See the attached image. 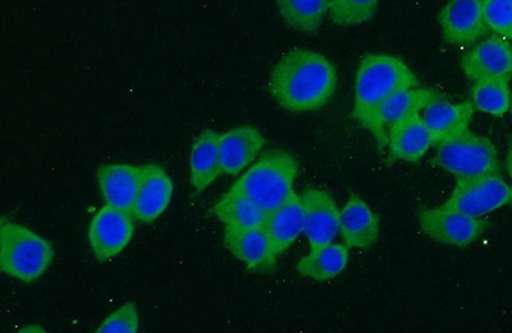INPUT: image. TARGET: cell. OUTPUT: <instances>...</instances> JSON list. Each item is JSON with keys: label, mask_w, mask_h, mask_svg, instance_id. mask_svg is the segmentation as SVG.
Listing matches in <instances>:
<instances>
[{"label": "cell", "mask_w": 512, "mask_h": 333, "mask_svg": "<svg viewBox=\"0 0 512 333\" xmlns=\"http://www.w3.org/2000/svg\"><path fill=\"white\" fill-rule=\"evenodd\" d=\"M335 65L323 54L292 49L283 54L269 76L268 89L283 109L315 112L331 100L337 88Z\"/></svg>", "instance_id": "1"}, {"label": "cell", "mask_w": 512, "mask_h": 333, "mask_svg": "<svg viewBox=\"0 0 512 333\" xmlns=\"http://www.w3.org/2000/svg\"><path fill=\"white\" fill-rule=\"evenodd\" d=\"M418 77L401 59L372 54L360 62L355 82L354 117L373 132L378 108L393 94L418 86Z\"/></svg>", "instance_id": "2"}, {"label": "cell", "mask_w": 512, "mask_h": 333, "mask_svg": "<svg viewBox=\"0 0 512 333\" xmlns=\"http://www.w3.org/2000/svg\"><path fill=\"white\" fill-rule=\"evenodd\" d=\"M297 162L290 153L271 150L264 153L231 187L232 191L271 213L294 196Z\"/></svg>", "instance_id": "3"}, {"label": "cell", "mask_w": 512, "mask_h": 333, "mask_svg": "<svg viewBox=\"0 0 512 333\" xmlns=\"http://www.w3.org/2000/svg\"><path fill=\"white\" fill-rule=\"evenodd\" d=\"M54 248L47 239L18 223L3 221L0 228V268L24 284L38 281L52 266Z\"/></svg>", "instance_id": "4"}, {"label": "cell", "mask_w": 512, "mask_h": 333, "mask_svg": "<svg viewBox=\"0 0 512 333\" xmlns=\"http://www.w3.org/2000/svg\"><path fill=\"white\" fill-rule=\"evenodd\" d=\"M436 163L455 176L456 180L478 179L500 173V159L495 144L469 130L438 144Z\"/></svg>", "instance_id": "5"}, {"label": "cell", "mask_w": 512, "mask_h": 333, "mask_svg": "<svg viewBox=\"0 0 512 333\" xmlns=\"http://www.w3.org/2000/svg\"><path fill=\"white\" fill-rule=\"evenodd\" d=\"M510 185L500 173L478 179L456 180V187L442 208L480 218L510 204Z\"/></svg>", "instance_id": "6"}, {"label": "cell", "mask_w": 512, "mask_h": 333, "mask_svg": "<svg viewBox=\"0 0 512 333\" xmlns=\"http://www.w3.org/2000/svg\"><path fill=\"white\" fill-rule=\"evenodd\" d=\"M135 235L134 216L105 204L89 226L91 252L99 262H109L130 245Z\"/></svg>", "instance_id": "7"}, {"label": "cell", "mask_w": 512, "mask_h": 333, "mask_svg": "<svg viewBox=\"0 0 512 333\" xmlns=\"http://www.w3.org/2000/svg\"><path fill=\"white\" fill-rule=\"evenodd\" d=\"M420 230L429 239L451 246H468L483 234L486 223L480 218L442 207L424 208L418 214Z\"/></svg>", "instance_id": "8"}, {"label": "cell", "mask_w": 512, "mask_h": 333, "mask_svg": "<svg viewBox=\"0 0 512 333\" xmlns=\"http://www.w3.org/2000/svg\"><path fill=\"white\" fill-rule=\"evenodd\" d=\"M447 44L466 47L482 38L488 27L484 21L483 0H450L438 15Z\"/></svg>", "instance_id": "9"}, {"label": "cell", "mask_w": 512, "mask_h": 333, "mask_svg": "<svg viewBox=\"0 0 512 333\" xmlns=\"http://www.w3.org/2000/svg\"><path fill=\"white\" fill-rule=\"evenodd\" d=\"M301 196L305 214V236L310 249L333 243L340 232L341 211L327 191L309 187Z\"/></svg>", "instance_id": "10"}, {"label": "cell", "mask_w": 512, "mask_h": 333, "mask_svg": "<svg viewBox=\"0 0 512 333\" xmlns=\"http://www.w3.org/2000/svg\"><path fill=\"white\" fill-rule=\"evenodd\" d=\"M469 80L506 79L512 76V45L500 35L492 36L466 53L461 61Z\"/></svg>", "instance_id": "11"}, {"label": "cell", "mask_w": 512, "mask_h": 333, "mask_svg": "<svg viewBox=\"0 0 512 333\" xmlns=\"http://www.w3.org/2000/svg\"><path fill=\"white\" fill-rule=\"evenodd\" d=\"M175 194V184L158 164H144L139 193L132 216L141 223H153L167 211Z\"/></svg>", "instance_id": "12"}, {"label": "cell", "mask_w": 512, "mask_h": 333, "mask_svg": "<svg viewBox=\"0 0 512 333\" xmlns=\"http://www.w3.org/2000/svg\"><path fill=\"white\" fill-rule=\"evenodd\" d=\"M224 246L250 271L265 272L276 266L278 255L263 227L224 230Z\"/></svg>", "instance_id": "13"}, {"label": "cell", "mask_w": 512, "mask_h": 333, "mask_svg": "<svg viewBox=\"0 0 512 333\" xmlns=\"http://www.w3.org/2000/svg\"><path fill=\"white\" fill-rule=\"evenodd\" d=\"M143 166L104 164L96 173L105 204L127 213L134 211Z\"/></svg>", "instance_id": "14"}, {"label": "cell", "mask_w": 512, "mask_h": 333, "mask_svg": "<svg viewBox=\"0 0 512 333\" xmlns=\"http://www.w3.org/2000/svg\"><path fill=\"white\" fill-rule=\"evenodd\" d=\"M265 139L254 126L244 125L219 135L222 172L236 176L255 162L262 153Z\"/></svg>", "instance_id": "15"}, {"label": "cell", "mask_w": 512, "mask_h": 333, "mask_svg": "<svg viewBox=\"0 0 512 333\" xmlns=\"http://www.w3.org/2000/svg\"><path fill=\"white\" fill-rule=\"evenodd\" d=\"M387 147L393 158L419 162L434 147V141L420 113L411 114L387 129Z\"/></svg>", "instance_id": "16"}, {"label": "cell", "mask_w": 512, "mask_h": 333, "mask_svg": "<svg viewBox=\"0 0 512 333\" xmlns=\"http://www.w3.org/2000/svg\"><path fill=\"white\" fill-rule=\"evenodd\" d=\"M440 97L432 89H408L393 94L378 108L372 135L376 138L379 150L387 147V129L393 123L404 120L414 113L423 112V109Z\"/></svg>", "instance_id": "17"}, {"label": "cell", "mask_w": 512, "mask_h": 333, "mask_svg": "<svg viewBox=\"0 0 512 333\" xmlns=\"http://www.w3.org/2000/svg\"><path fill=\"white\" fill-rule=\"evenodd\" d=\"M474 116V104H454L440 97L423 109V120L431 132L434 145L456 138L469 130Z\"/></svg>", "instance_id": "18"}, {"label": "cell", "mask_w": 512, "mask_h": 333, "mask_svg": "<svg viewBox=\"0 0 512 333\" xmlns=\"http://www.w3.org/2000/svg\"><path fill=\"white\" fill-rule=\"evenodd\" d=\"M340 234L349 249L368 250L377 243L378 217L358 195H350L342 208Z\"/></svg>", "instance_id": "19"}, {"label": "cell", "mask_w": 512, "mask_h": 333, "mask_svg": "<svg viewBox=\"0 0 512 333\" xmlns=\"http://www.w3.org/2000/svg\"><path fill=\"white\" fill-rule=\"evenodd\" d=\"M263 228L271 241L274 253L281 257L304 232L305 214L301 196L295 193L276 211L268 213Z\"/></svg>", "instance_id": "20"}, {"label": "cell", "mask_w": 512, "mask_h": 333, "mask_svg": "<svg viewBox=\"0 0 512 333\" xmlns=\"http://www.w3.org/2000/svg\"><path fill=\"white\" fill-rule=\"evenodd\" d=\"M219 134L205 130L196 136L190 152V181L196 193L207 190L221 175Z\"/></svg>", "instance_id": "21"}, {"label": "cell", "mask_w": 512, "mask_h": 333, "mask_svg": "<svg viewBox=\"0 0 512 333\" xmlns=\"http://www.w3.org/2000/svg\"><path fill=\"white\" fill-rule=\"evenodd\" d=\"M349 250L346 245L332 243L310 249V253L297 263V272L318 282L332 280L345 271L349 263Z\"/></svg>", "instance_id": "22"}, {"label": "cell", "mask_w": 512, "mask_h": 333, "mask_svg": "<svg viewBox=\"0 0 512 333\" xmlns=\"http://www.w3.org/2000/svg\"><path fill=\"white\" fill-rule=\"evenodd\" d=\"M213 212L226 227L242 230L264 227L268 216L253 200L231 189L214 205Z\"/></svg>", "instance_id": "23"}, {"label": "cell", "mask_w": 512, "mask_h": 333, "mask_svg": "<svg viewBox=\"0 0 512 333\" xmlns=\"http://www.w3.org/2000/svg\"><path fill=\"white\" fill-rule=\"evenodd\" d=\"M276 6L292 29L314 34L328 12L329 0H276Z\"/></svg>", "instance_id": "24"}, {"label": "cell", "mask_w": 512, "mask_h": 333, "mask_svg": "<svg viewBox=\"0 0 512 333\" xmlns=\"http://www.w3.org/2000/svg\"><path fill=\"white\" fill-rule=\"evenodd\" d=\"M511 97L509 80L506 79L478 80L472 88L474 107L495 117H504L510 111Z\"/></svg>", "instance_id": "25"}, {"label": "cell", "mask_w": 512, "mask_h": 333, "mask_svg": "<svg viewBox=\"0 0 512 333\" xmlns=\"http://www.w3.org/2000/svg\"><path fill=\"white\" fill-rule=\"evenodd\" d=\"M378 0H331L328 15L341 27L359 26L376 16Z\"/></svg>", "instance_id": "26"}, {"label": "cell", "mask_w": 512, "mask_h": 333, "mask_svg": "<svg viewBox=\"0 0 512 333\" xmlns=\"http://www.w3.org/2000/svg\"><path fill=\"white\" fill-rule=\"evenodd\" d=\"M483 15L488 30L512 40V0H483Z\"/></svg>", "instance_id": "27"}, {"label": "cell", "mask_w": 512, "mask_h": 333, "mask_svg": "<svg viewBox=\"0 0 512 333\" xmlns=\"http://www.w3.org/2000/svg\"><path fill=\"white\" fill-rule=\"evenodd\" d=\"M140 328L139 313L135 304L127 303L114 310L104 319L96 332L104 333H136Z\"/></svg>", "instance_id": "28"}, {"label": "cell", "mask_w": 512, "mask_h": 333, "mask_svg": "<svg viewBox=\"0 0 512 333\" xmlns=\"http://www.w3.org/2000/svg\"><path fill=\"white\" fill-rule=\"evenodd\" d=\"M506 170L509 172L510 179H511V199L510 204L512 205V145H510L509 149H507V155H506Z\"/></svg>", "instance_id": "29"}, {"label": "cell", "mask_w": 512, "mask_h": 333, "mask_svg": "<svg viewBox=\"0 0 512 333\" xmlns=\"http://www.w3.org/2000/svg\"><path fill=\"white\" fill-rule=\"evenodd\" d=\"M510 111H511V114H512V97H511V106H510Z\"/></svg>", "instance_id": "30"}]
</instances>
